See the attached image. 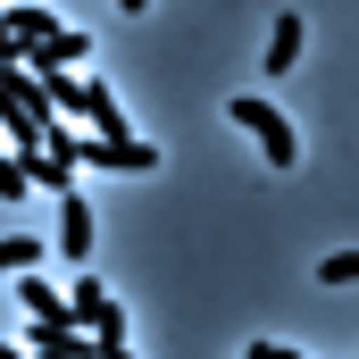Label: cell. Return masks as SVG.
<instances>
[{
    "mask_svg": "<svg viewBox=\"0 0 359 359\" xmlns=\"http://www.w3.org/2000/svg\"><path fill=\"white\" fill-rule=\"evenodd\" d=\"M25 184H34L25 151H0V201H25Z\"/></svg>",
    "mask_w": 359,
    "mask_h": 359,
    "instance_id": "cell-10",
    "label": "cell"
},
{
    "mask_svg": "<svg viewBox=\"0 0 359 359\" xmlns=\"http://www.w3.org/2000/svg\"><path fill=\"white\" fill-rule=\"evenodd\" d=\"M243 359H284V343H251V351H243Z\"/></svg>",
    "mask_w": 359,
    "mask_h": 359,
    "instance_id": "cell-13",
    "label": "cell"
},
{
    "mask_svg": "<svg viewBox=\"0 0 359 359\" xmlns=\"http://www.w3.org/2000/svg\"><path fill=\"white\" fill-rule=\"evenodd\" d=\"M117 8H134V17H142V8H151V0H117Z\"/></svg>",
    "mask_w": 359,
    "mask_h": 359,
    "instance_id": "cell-15",
    "label": "cell"
},
{
    "mask_svg": "<svg viewBox=\"0 0 359 359\" xmlns=\"http://www.w3.org/2000/svg\"><path fill=\"white\" fill-rule=\"evenodd\" d=\"M76 59H92V34H84V25H59L50 42H34V50H25V67H34L42 84H50V76H67Z\"/></svg>",
    "mask_w": 359,
    "mask_h": 359,
    "instance_id": "cell-4",
    "label": "cell"
},
{
    "mask_svg": "<svg viewBox=\"0 0 359 359\" xmlns=\"http://www.w3.org/2000/svg\"><path fill=\"white\" fill-rule=\"evenodd\" d=\"M318 276H326V284H359V251H326Z\"/></svg>",
    "mask_w": 359,
    "mask_h": 359,
    "instance_id": "cell-11",
    "label": "cell"
},
{
    "mask_svg": "<svg viewBox=\"0 0 359 359\" xmlns=\"http://www.w3.org/2000/svg\"><path fill=\"white\" fill-rule=\"evenodd\" d=\"M76 159L92 176H142V168H159V142H142V134H76Z\"/></svg>",
    "mask_w": 359,
    "mask_h": 359,
    "instance_id": "cell-2",
    "label": "cell"
},
{
    "mask_svg": "<svg viewBox=\"0 0 359 359\" xmlns=\"http://www.w3.org/2000/svg\"><path fill=\"white\" fill-rule=\"evenodd\" d=\"M25 268H42V243H34V234H8V243H0V284L25 276Z\"/></svg>",
    "mask_w": 359,
    "mask_h": 359,
    "instance_id": "cell-9",
    "label": "cell"
},
{
    "mask_svg": "<svg viewBox=\"0 0 359 359\" xmlns=\"http://www.w3.org/2000/svg\"><path fill=\"white\" fill-rule=\"evenodd\" d=\"M100 359H134V351H126V343H117V351H100Z\"/></svg>",
    "mask_w": 359,
    "mask_h": 359,
    "instance_id": "cell-16",
    "label": "cell"
},
{
    "mask_svg": "<svg viewBox=\"0 0 359 359\" xmlns=\"http://www.w3.org/2000/svg\"><path fill=\"white\" fill-rule=\"evenodd\" d=\"M17 301H25V318H76V301H67L59 284H42L34 268H25V284H17Z\"/></svg>",
    "mask_w": 359,
    "mask_h": 359,
    "instance_id": "cell-7",
    "label": "cell"
},
{
    "mask_svg": "<svg viewBox=\"0 0 359 359\" xmlns=\"http://www.w3.org/2000/svg\"><path fill=\"white\" fill-rule=\"evenodd\" d=\"M59 259H67V268L92 259V201L84 192H59Z\"/></svg>",
    "mask_w": 359,
    "mask_h": 359,
    "instance_id": "cell-5",
    "label": "cell"
},
{
    "mask_svg": "<svg viewBox=\"0 0 359 359\" xmlns=\"http://www.w3.org/2000/svg\"><path fill=\"white\" fill-rule=\"evenodd\" d=\"M284 359H309V351H292V343H284Z\"/></svg>",
    "mask_w": 359,
    "mask_h": 359,
    "instance_id": "cell-18",
    "label": "cell"
},
{
    "mask_svg": "<svg viewBox=\"0 0 359 359\" xmlns=\"http://www.w3.org/2000/svg\"><path fill=\"white\" fill-rule=\"evenodd\" d=\"M0 142H8V109H0Z\"/></svg>",
    "mask_w": 359,
    "mask_h": 359,
    "instance_id": "cell-17",
    "label": "cell"
},
{
    "mask_svg": "<svg viewBox=\"0 0 359 359\" xmlns=\"http://www.w3.org/2000/svg\"><path fill=\"white\" fill-rule=\"evenodd\" d=\"M226 117L259 142V159H268V168H301V134H292V117L276 109L268 92H234V100H226Z\"/></svg>",
    "mask_w": 359,
    "mask_h": 359,
    "instance_id": "cell-1",
    "label": "cell"
},
{
    "mask_svg": "<svg viewBox=\"0 0 359 359\" xmlns=\"http://www.w3.org/2000/svg\"><path fill=\"white\" fill-rule=\"evenodd\" d=\"M8 25H17V34H25V50H34V42H50V34H59V17H50V8H42V0H8Z\"/></svg>",
    "mask_w": 359,
    "mask_h": 359,
    "instance_id": "cell-8",
    "label": "cell"
},
{
    "mask_svg": "<svg viewBox=\"0 0 359 359\" xmlns=\"http://www.w3.org/2000/svg\"><path fill=\"white\" fill-rule=\"evenodd\" d=\"M301 42H309V34H301V17H276V25H268V59H259V76H292V67H301Z\"/></svg>",
    "mask_w": 359,
    "mask_h": 359,
    "instance_id": "cell-6",
    "label": "cell"
},
{
    "mask_svg": "<svg viewBox=\"0 0 359 359\" xmlns=\"http://www.w3.org/2000/svg\"><path fill=\"white\" fill-rule=\"evenodd\" d=\"M0 59H25V34L8 25V8H0Z\"/></svg>",
    "mask_w": 359,
    "mask_h": 359,
    "instance_id": "cell-12",
    "label": "cell"
},
{
    "mask_svg": "<svg viewBox=\"0 0 359 359\" xmlns=\"http://www.w3.org/2000/svg\"><path fill=\"white\" fill-rule=\"evenodd\" d=\"M67 301H76V318H84V334L100 343V351H117V343H126V309L100 292V276H92V268L76 276V292H67Z\"/></svg>",
    "mask_w": 359,
    "mask_h": 359,
    "instance_id": "cell-3",
    "label": "cell"
},
{
    "mask_svg": "<svg viewBox=\"0 0 359 359\" xmlns=\"http://www.w3.org/2000/svg\"><path fill=\"white\" fill-rule=\"evenodd\" d=\"M0 359H34V351H25V343H0Z\"/></svg>",
    "mask_w": 359,
    "mask_h": 359,
    "instance_id": "cell-14",
    "label": "cell"
}]
</instances>
